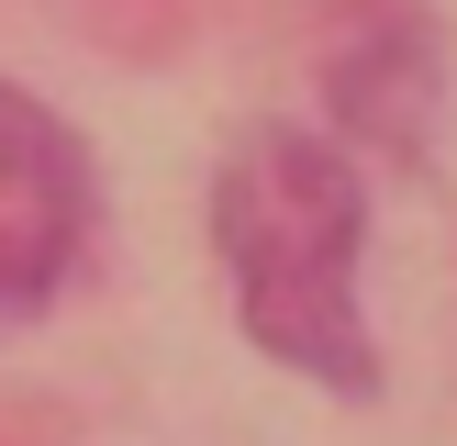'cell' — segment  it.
Wrapping results in <instances>:
<instances>
[{
  "label": "cell",
  "mask_w": 457,
  "mask_h": 446,
  "mask_svg": "<svg viewBox=\"0 0 457 446\" xmlns=\"http://www.w3.org/2000/svg\"><path fill=\"white\" fill-rule=\"evenodd\" d=\"M212 235L223 268H235V312L268 357L335 379V391H369L379 357L369 324H357V235H369V201H357V168L324 145V134L257 123L212 178Z\"/></svg>",
  "instance_id": "obj_1"
},
{
  "label": "cell",
  "mask_w": 457,
  "mask_h": 446,
  "mask_svg": "<svg viewBox=\"0 0 457 446\" xmlns=\"http://www.w3.org/2000/svg\"><path fill=\"white\" fill-rule=\"evenodd\" d=\"M79 223H89L79 145H67L34 101H12V89H0V312H34L45 290L67 279Z\"/></svg>",
  "instance_id": "obj_2"
}]
</instances>
